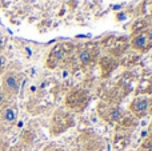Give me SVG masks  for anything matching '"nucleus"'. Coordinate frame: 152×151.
Returning <instances> with one entry per match:
<instances>
[{"mask_svg":"<svg viewBox=\"0 0 152 151\" xmlns=\"http://www.w3.org/2000/svg\"><path fill=\"white\" fill-rule=\"evenodd\" d=\"M89 102V94L84 88H72L66 96V104L69 110L75 112H81Z\"/></svg>","mask_w":152,"mask_h":151,"instance_id":"f257e3e1","label":"nucleus"},{"mask_svg":"<svg viewBox=\"0 0 152 151\" xmlns=\"http://www.w3.org/2000/svg\"><path fill=\"white\" fill-rule=\"evenodd\" d=\"M72 126H74V118H72V115L67 111H63V110H58L53 114V118H52L51 133H52V135H59V134L67 131Z\"/></svg>","mask_w":152,"mask_h":151,"instance_id":"f03ea898","label":"nucleus"},{"mask_svg":"<svg viewBox=\"0 0 152 151\" xmlns=\"http://www.w3.org/2000/svg\"><path fill=\"white\" fill-rule=\"evenodd\" d=\"M99 114L108 123H119V120L123 118V112L118 106L107 104V103L99 104Z\"/></svg>","mask_w":152,"mask_h":151,"instance_id":"7ed1b4c3","label":"nucleus"},{"mask_svg":"<svg viewBox=\"0 0 152 151\" xmlns=\"http://www.w3.org/2000/svg\"><path fill=\"white\" fill-rule=\"evenodd\" d=\"M148 110H150V100L145 96H139L135 98L129 104V111L136 119L144 118L147 115Z\"/></svg>","mask_w":152,"mask_h":151,"instance_id":"20e7f679","label":"nucleus"},{"mask_svg":"<svg viewBox=\"0 0 152 151\" xmlns=\"http://www.w3.org/2000/svg\"><path fill=\"white\" fill-rule=\"evenodd\" d=\"M66 58V48L63 45H56L50 54V58L47 60V66L50 68H56L60 64V62Z\"/></svg>","mask_w":152,"mask_h":151,"instance_id":"39448f33","label":"nucleus"},{"mask_svg":"<svg viewBox=\"0 0 152 151\" xmlns=\"http://www.w3.org/2000/svg\"><path fill=\"white\" fill-rule=\"evenodd\" d=\"M4 87L12 95H16L20 90V80L16 74H8L4 79Z\"/></svg>","mask_w":152,"mask_h":151,"instance_id":"423d86ee","label":"nucleus"},{"mask_svg":"<svg viewBox=\"0 0 152 151\" xmlns=\"http://www.w3.org/2000/svg\"><path fill=\"white\" fill-rule=\"evenodd\" d=\"M95 56H96V51L94 52L92 48L89 50L88 47H84V48H81V50H79L77 58H79V62H80L83 66H88L89 63H92Z\"/></svg>","mask_w":152,"mask_h":151,"instance_id":"0eeeda50","label":"nucleus"},{"mask_svg":"<svg viewBox=\"0 0 152 151\" xmlns=\"http://www.w3.org/2000/svg\"><path fill=\"white\" fill-rule=\"evenodd\" d=\"M147 44H148L147 35L143 34V32H139V34L132 39V47L137 51H145L148 48Z\"/></svg>","mask_w":152,"mask_h":151,"instance_id":"6e6552de","label":"nucleus"},{"mask_svg":"<svg viewBox=\"0 0 152 151\" xmlns=\"http://www.w3.org/2000/svg\"><path fill=\"white\" fill-rule=\"evenodd\" d=\"M128 142H129V135L128 134H126V133L118 134L116 138H115V142H113V146H115L116 150L120 151V150H123L127 144H128Z\"/></svg>","mask_w":152,"mask_h":151,"instance_id":"1a4fd4ad","label":"nucleus"},{"mask_svg":"<svg viewBox=\"0 0 152 151\" xmlns=\"http://www.w3.org/2000/svg\"><path fill=\"white\" fill-rule=\"evenodd\" d=\"M100 66H102V70L104 71V74L108 75L111 71H113L116 68V62L111 58H104L100 62Z\"/></svg>","mask_w":152,"mask_h":151,"instance_id":"9d476101","label":"nucleus"},{"mask_svg":"<svg viewBox=\"0 0 152 151\" xmlns=\"http://www.w3.org/2000/svg\"><path fill=\"white\" fill-rule=\"evenodd\" d=\"M3 118H4V120L5 122H8V123L16 122V118H18V110L13 108V107H8V108L4 110Z\"/></svg>","mask_w":152,"mask_h":151,"instance_id":"9b49d317","label":"nucleus"},{"mask_svg":"<svg viewBox=\"0 0 152 151\" xmlns=\"http://www.w3.org/2000/svg\"><path fill=\"white\" fill-rule=\"evenodd\" d=\"M143 151H152V138H148L142 146Z\"/></svg>","mask_w":152,"mask_h":151,"instance_id":"f8f14e48","label":"nucleus"},{"mask_svg":"<svg viewBox=\"0 0 152 151\" xmlns=\"http://www.w3.org/2000/svg\"><path fill=\"white\" fill-rule=\"evenodd\" d=\"M143 28H145V21H137V24H136V27H132V31L134 32H139L140 29H143Z\"/></svg>","mask_w":152,"mask_h":151,"instance_id":"ddd939ff","label":"nucleus"},{"mask_svg":"<svg viewBox=\"0 0 152 151\" xmlns=\"http://www.w3.org/2000/svg\"><path fill=\"white\" fill-rule=\"evenodd\" d=\"M147 35V39L150 40V42H152V29H150V31H148V34H145Z\"/></svg>","mask_w":152,"mask_h":151,"instance_id":"4468645a","label":"nucleus"},{"mask_svg":"<svg viewBox=\"0 0 152 151\" xmlns=\"http://www.w3.org/2000/svg\"><path fill=\"white\" fill-rule=\"evenodd\" d=\"M3 66H4V58H3V56H0V68H1Z\"/></svg>","mask_w":152,"mask_h":151,"instance_id":"2eb2a0df","label":"nucleus"},{"mask_svg":"<svg viewBox=\"0 0 152 151\" xmlns=\"http://www.w3.org/2000/svg\"><path fill=\"white\" fill-rule=\"evenodd\" d=\"M3 45H4V39H3V37L0 36V50L3 48Z\"/></svg>","mask_w":152,"mask_h":151,"instance_id":"dca6fc26","label":"nucleus"},{"mask_svg":"<svg viewBox=\"0 0 152 151\" xmlns=\"http://www.w3.org/2000/svg\"><path fill=\"white\" fill-rule=\"evenodd\" d=\"M3 100H4V98H3V94H1V92H0V104H1V103H3Z\"/></svg>","mask_w":152,"mask_h":151,"instance_id":"f3484780","label":"nucleus"},{"mask_svg":"<svg viewBox=\"0 0 152 151\" xmlns=\"http://www.w3.org/2000/svg\"><path fill=\"white\" fill-rule=\"evenodd\" d=\"M52 151H64L63 149H59V147H55V149H53Z\"/></svg>","mask_w":152,"mask_h":151,"instance_id":"a211bd4d","label":"nucleus"}]
</instances>
